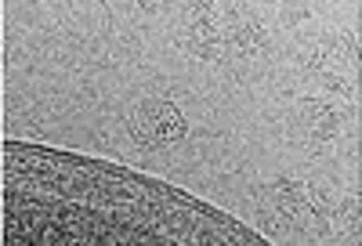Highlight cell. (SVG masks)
Returning <instances> with one entry per match:
<instances>
[{"instance_id": "obj_1", "label": "cell", "mask_w": 362, "mask_h": 246, "mask_svg": "<svg viewBox=\"0 0 362 246\" xmlns=\"http://www.w3.org/2000/svg\"><path fill=\"white\" fill-rule=\"evenodd\" d=\"M131 131L141 145H170L185 134V119L170 102H145L131 119Z\"/></svg>"}]
</instances>
